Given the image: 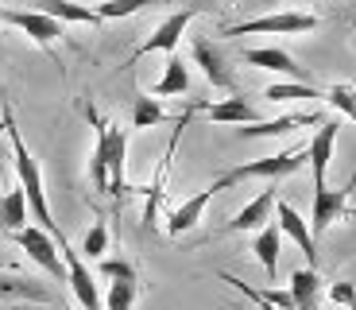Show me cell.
<instances>
[{
    "label": "cell",
    "mask_w": 356,
    "mask_h": 310,
    "mask_svg": "<svg viewBox=\"0 0 356 310\" xmlns=\"http://www.w3.org/2000/svg\"><path fill=\"white\" fill-rule=\"evenodd\" d=\"M86 121L93 124L89 178H93V186H97L101 194H108V198L120 202V198L132 190V186H128V175H124V167H128V128L105 121L93 105H86Z\"/></svg>",
    "instance_id": "obj_1"
},
{
    "label": "cell",
    "mask_w": 356,
    "mask_h": 310,
    "mask_svg": "<svg viewBox=\"0 0 356 310\" xmlns=\"http://www.w3.org/2000/svg\"><path fill=\"white\" fill-rule=\"evenodd\" d=\"M4 132H8V144H12V163H16V175H19V190H24V198H27V210L35 213V222H39V229H47L58 245L66 240V233L58 229V222L51 217V206H47V190H43V171H39V163H35V155L27 151V144H24V136H19V128H16V116H12V109L4 105Z\"/></svg>",
    "instance_id": "obj_2"
},
{
    "label": "cell",
    "mask_w": 356,
    "mask_h": 310,
    "mask_svg": "<svg viewBox=\"0 0 356 310\" xmlns=\"http://www.w3.org/2000/svg\"><path fill=\"white\" fill-rule=\"evenodd\" d=\"M302 163H306V140L302 144H294V148H286V151H279V155H267V160H256V163H241V167H229L225 175H217L213 183V190L221 194V190H229V186H236V183H244V178H286V175H294V171H302Z\"/></svg>",
    "instance_id": "obj_3"
},
{
    "label": "cell",
    "mask_w": 356,
    "mask_h": 310,
    "mask_svg": "<svg viewBox=\"0 0 356 310\" xmlns=\"http://www.w3.org/2000/svg\"><path fill=\"white\" fill-rule=\"evenodd\" d=\"M314 27H318V16L310 12H271V16L225 27V36H306Z\"/></svg>",
    "instance_id": "obj_4"
},
{
    "label": "cell",
    "mask_w": 356,
    "mask_h": 310,
    "mask_svg": "<svg viewBox=\"0 0 356 310\" xmlns=\"http://www.w3.org/2000/svg\"><path fill=\"white\" fill-rule=\"evenodd\" d=\"M12 237H16V245L27 252V260H35L51 279H66V264H63V252H58V240H54L47 229L24 225V229H16Z\"/></svg>",
    "instance_id": "obj_5"
},
{
    "label": "cell",
    "mask_w": 356,
    "mask_h": 310,
    "mask_svg": "<svg viewBox=\"0 0 356 310\" xmlns=\"http://www.w3.org/2000/svg\"><path fill=\"white\" fill-rule=\"evenodd\" d=\"M58 252H63V264H66V284H70L74 299L81 302V310H105V302H101V295H97V279H93V272L86 268L81 252L70 248V240H63Z\"/></svg>",
    "instance_id": "obj_6"
},
{
    "label": "cell",
    "mask_w": 356,
    "mask_h": 310,
    "mask_svg": "<svg viewBox=\"0 0 356 310\" xmlns=\"http://www.w3.org/2000/svg\"><path fill=\"white\" fill-rule=\"evenodd\" d=\"M337 132H341V124L321 116L318 132L306 140V163H310L314 186H325V171H330V163H333V144H337Z\"/></svg>",
    "instance_id": "obj_7"
},
{
    "label": "cell",
    "mask_w": 356,
    "mask_h": 310,
    "mask_svg": "<svg viewBox=\"0 0 356 310\" xmlns=\"http://www.w3.org/2000/svg\"><path fill=\"white\" fill-rule=\"evenodd\" d=\"M348 194H353V183L341 186V190H330V186H314V217H310V233L314 240L330 229L337 217L348 213Z\"/></svg>",
    "instance_id": "obj_8"
},
{
    "label": "cell",
    "mask_w": 356,
    "mask_h": 310,
    "mask_svg": "<svg viewBox=\"0 0 356 310\" xmlns=\"http://www.w3.org/2000/svg\"><path fill=\"white\" fill-rule=\"evenodd\" d=\"M190 59H194L197 66H202L205 82H209L213 89H229V93L236 89V74L229 70L225 54L217 51V47L209 43V39H194V43H190Z\"/></svg>",
    "instance_id": "obj_9"
},
{
    "label": "cell",
    "mask_w": 356,
    "mask_h": 310,
    "mask_svg": "<svg viewBox=\"0 0 356 310\" xmlns=\"http://www.w3.org/2000/svg\"><path fill=\"white\" fill-rule=\"evenodd\" d=\"M194 16H197V8H182V12H175V16H167V20H163V24L152 31V36L140 43V51L132 54V62L143 59V54H152V51H167V54H170V51L178 47V39L186 36V27H190V20H194Z\"/></svg>",
    "instance_id": "obj_10"
},
{
    "label": "cell",
    "mask_w": 356,
    "mask_h": 310,
    "mask_svg": "<svg viewBox=\"0 0 356 310\" xmlns=\"http://www.w3.org/2000/svg\"><path fill=\"white\" fill-rule=\"evenodd\" d=\"M271 210H275V217H279V222H275L279 233H283V237H291L294 245L302 248V252H306V264L318 268V240H314V233H310V225H306V217L294 210V206H286V202H275Z\"/></svg>",
    "instance_id": "obj_11"
},
{
    "label": "cell",
    "mask_w": 356,
    "mask_h": 310,
    "mask_svg": "<svg viewBox=\"0 0 356 310\" xmlns=\"http://www.w3.org/2000/svg\"><path fill=\"white\" fill-rule=\"evenodd\" d=\"M4 24H12V27H19L27 39H35L39 47H51V43H58V36H63V24L54 16H47V12H39V8H31V12H4Z\"/></svg>",
    "instance_id": "obj_12"
},
{
    "label": "cell",
    "mask_w": 356,
    "mask_h": 310,
    "mask_svg": "<svg viewBox=\"0 0 356 310\" xmlns=\"http://www.w3.org/2000/svg\"><path fill=\"white\" fill-rule=\"evenodd\" d=\"M244 62H248V66H259V70L283 74L286 82H310L302 66H298L286 51H279V47H252V51H244Z\"/></svg>",
    "instance_id": "obj_13"
},
{
    "label": "cell",
    "mask_w": 356,
    "mask_h": 310,
    "mask_svg": "<svg viewBox=\"0 0 356 310\" xmlns=\"http://www.w3.org/2000/svg\"><path fill=\"white\" fill-rule=\"evenodd\" d=\"M271 206H275V190H264V194H256L248 206H241V210H236L229 222H225V233H256L259 225L271 222Z\"/></svg>",
    "instance_id": "obj_14"
},
{
    "label": "cell",
    "mask_w": 356,
    "mask_h": 310,
    "mask_svg": "<svg viewBox=\"0 0 356 310\" xmlns=\"http://www.w3.org/2000/svg\"><path fill=\"white\" fill-rule=\"evenodd\" d=\"M217 198V190L213 186H205V190H197L194 198H186V202L178 206V210H170V217H167V233L170 237H182V233H190L197 222H202V213H205V206Z\"/></svg>",
    "instance_id": "obj_15"
},
{
    "label": "cell",
    "mask_w": 356,
    "mask_h": 310,
    "mask_svg": "<svg viewBox=\"0 0 356 310\" xmlns=\"http://www.w3.org/2000/svg\"><path fill=\"white\" fill-rule=\"evenodd\" d=\"M321 113L306 109V113H291V116H279V121H252V124H241V136L256 140V136H286L294 128H302V124H318Z\"/></svg>",
    "instance_id": "obj_16"
},
{
    "label": "cell",
    "mask_w": 356,
    "mask_h": 310,
    "mask_svg": "<svg viewBox=\"0 0 356 310\" xmlns=\"http://www.w3.org/2000/svg\"><path fill=\"white\" fill-rule=\"evenodd\" d=\"M190 89V66L182 62V54L170 51L167 54V66H163V78L155 82L152 98H182Z\"/></svg>",
    "instance_id": "obj_17"
},
{
    "label": "cell",
    "mask_w": 356,
    "mask_h": 310,
    "mask_svg": "<svg viewBox=\"0 0 356 310\" xmlns=\"http://www.w3.org/2000/svg\"><path fill=\"white\" fill-rule=\"evenodd\" d=\"M279 248H283V233H279V225H275V222L259 225L252 252H256V260L264 264V272H267V275H275V268H279Z\"/></svg>",
    "instance_id": "obj_18"
},
{
    "label": "cell",
    "mask_w": 356,
    "mask_h": 310,
    "mask_svg": "<svg viewBox=\"0 0 356 310\" xmlns=\"http://www.w3.org/2000/svg\"><path fill=\"white\" fill-rule=\"evenodd\" d=\"M318 287H321V279H318V268H298V272L291 275V302H294V310H318Z\"/></svg>",
    "instance_id": "obj_19"
},
{
    "label": "cell",
    "mask_w": 356,
    "mask_h": 310,
    "mask_svg": "<svg viewBox=\"0 0 356 310\" xmlns=\"http://www.w3.org/2000/svg\"><path fill=\"white\" fill-rule=\"evenodd\" d=\"M202 113L209 116V121H217V124H252V121H259L256 105L244 101V98H229V101H217V105H205Z\"/></svg>",
    "instance_id": "obj_20"
},
{
    "label": "cell",
    "mask_w": 356,
    "mask_h": 310,
    "mask_svg": "<svg viewBox=\"0 0 356 310\" xmlns=\"http://www.w3.org/2000/svg\"><path fill=\"white\" fill-rule=\"evenodd\" d=\"M39 12L54 16L58 24H101V16L86 4H74V0H35Z\"/></svg>",
    "instance_id": "obj_21"
},
{
    "label": "cell",
    "mask_w": 356,
    "mask_h": 310,
    "mask_svg": "<svg viewBox=\"0 0 356 310\" xmlns=\"http://www.w3.org/2000/svg\"><path fill=\"white\" fill-rule=\"evenodd\" d=\"M27 198H24V190H8V194L0 198V229L4 233H16V229H24L27 225Z\"/></svg>",
    "instance_id": "obj_22"
},
{
    "label": "cell",
    "mask_w": 356,
    "mask_h": 310,
    "mask_svg": "<svg viewBox=\"0 0 356 310\" xmlns=\"http://www.w3.org/2000/svg\"><path fill=\"white\" fill-rule=\"evenodd\" d=\"M136 295H140L136 275H124V279H108V295L101 302H105V310H132Z\"/></svg>",
    "instance_id": "obj_23"
},
{
    "label": "cell",
    "mask_w": 356,
    "mask_h": 310,
    "mask_svg": "<svg viewBox=\"0 0 356 310\" xmlns=\"http://www.w3.org/2000/svg\"><path fill=\"white\" fill-rule=\"evenodd\" d=\"M167 121V113H163L159 98H152V93H136L132 101V128H155V124Z\"/></svg>",
    "instance_id": "obj_24"
},
{
    "label": "cell",
    "mask_w": 356,
    "mask_h": 310,
    "mask_svg": "<svg viewBox=\"0 0 356 310\" xmlns=\"http://www.w3.org/2000/svg\"><path fill=\"white\" fill-rule=\"evenodd\" d=\"M267 101H310V98H321V89H314L310 82H271L264 89Z\"/></svg>",
    "instance_id": "obj_25"
},
{
    "label": "cell",
    "mask_w": 356,
    "mask_h": 310,
    "mask_svg": "<svg viewBox=\"0 0 356 310\" xmlns=\"http://www.w3.org/2000/svg\"><path fill=\"white\" fill-rule=\"evenodd\" d=\"M321 101L333 105L341 116H348V121L356 124V86H348V82H333V86L321 93Z\"/></svg>",
    "instance_id": "obj_26"
},
{
    "label": "cell",
    "mask_w": 356,
    "mask_h": 310,
    "mask_svg": "<svg viewBox=\"0 0 356 310\" xmlns=\"http://www.w3.org/2000/svg\"><path fill=\"white\" fill-rule=\"evenodd\" d=\"M147 4H155V0H101L93 12L101 20H124V16H136L140 8H147Z\"/></svg>",
    "instance_id": "obj_27"
},
{
    "label": "cell",
    "mask_w": 356,
    "mask_h": 310,
    "mask_svg": "<svg viewBox=\"0 0 356 310\" xmlns=\"http://www.w3.org/2000/svg\"><path fill=\"white\" fill-rule=\"evenodd\" d=\"M0 295H19V299H35V302L51 299V295L39 284H31V279H0Z\"/></svg>",
    "instance_id": "obj_28"
},
{
    "label": "cell",
    "mask_w": 356,
    "mask_h": 310,
    "mask_svg": "<svg viewBox=\"0 0 356 310\" xmlns=\"http://www.w3.org/2000/svg\"><path fill=\"white\" fill-rule=\"evenodd\" d=\"M105 248H108V229H105V225L97 222V225H93V229L86 233V240H81V256L97 260L101 252H105Z\"/></svg>",
    "instance_id": "obj_29"
},
{
    "label": "cell",
    "mask_w": 356,
    "mask_h": 310,
    "mask_svg": "<svg viewBox=\"0 0 356 310\" xmlns=\"http://www.w3.org/2000/svg\"><path fill=\"white\" fill-rule=\"evenodd\" d=\"M330 302L333 307H345V310H356V284H348V279L330 284Z\"/></svg>",
    "instance_id": "obj_30"
},
{
    "label": "cell",
    "mask_w": 356,
    "mask_h": 310,
    "mask_svg": "<svg viewBox=\"0 0 356 310\" xmlns=\"http://www.w3.org/2000/svg\"><path fill=\"white\" fill-rule=\"evenodd\" d=\"M101 275L105 279H124V275H136V268L128 260H101Z\"/></svg>",
    "instance_id": "obj_31"
},
{
    "label": "cell",
    "mask_w": 356,
    "mask_h": 310,
    "mask_svg": "<svg viewBox=\"0 0 356 310\" xmlns=\"http://www.w3.org/2000/svg\"><path fill=\"white\" fill-rule=\"evenodd\" d=\"M259 295H264V299L271 302L275 310H294V302H291V291H275V287H267V291H259Z\"/></svg>",
    "instance_id": "obj_32"
}]
</instances>
